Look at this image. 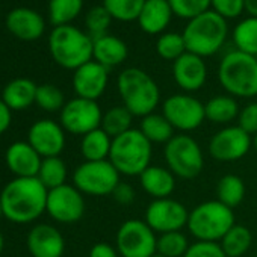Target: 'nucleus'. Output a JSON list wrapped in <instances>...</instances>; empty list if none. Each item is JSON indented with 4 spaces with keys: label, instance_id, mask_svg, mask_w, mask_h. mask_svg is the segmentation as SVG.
Instances as JSON below:
<instances>
[{
    "label": "nucleus",
    "instance_id": "nucleus-1",
    "mask_svg": "<svg viewBox=\"0 0 257 257\" xmlns=\"http://www.w3.org/2000/svg\"><path fill=\"white\" fill-rule=\"evenodd\" d=\"M49 189L38 177H16L0 192L4 216L16 224L37 221L47 207Z\"/></svg>",
    "mask_w": 257,
    "mask_h": 257
},
{
    "label": "nucleus",
    "instance_id": "nucleus-2",
    "mask_svg": "<svg viewBox=\"0 0 257 257\" xmlns=\"http://www.w3.org/2000/svg\"><path fill=\"white\" fill-rule=\"evenodd\" d=\"M116 91L122 106L134 116L144 118L156 112L161 103V89L156 80L141 68H125L116 77Z\"/></svg>",
    "mask_w": 257,
    "mask_h": 257
},
{
    "label": "nucleus",
    "instance_id": "nucleus-3",
    "mask_svg": "<svg viewBox=\"0 0 257 257\" xmlns=\"http://www.w3.org/2000/svg\"><path fill=\"white\" fill-rule=\"evenodd\" d=\"M152 158L153 144L140 128H131L112 140L109 161L121 176L140 177L152 165Z\"/></svg>",
    "mask_w": 257,
    "mask_h": 257
},
{
    "label": "nucleus",
    "instance_id": "nucleus-4",
    "mask_svg": "<svg viewBox=\"0 0 257 257\" xmlns=\"http://www.w3.org/2000/svg\"><path fill=\"white\" fill-rule=\"evenodd\" d=\"M218 80L234 98L257 97V58L239 50L228 52L219 62Z\"/></svg>",
    "mask_w": 257,
    "mask_h": 257
},
{
    "label": "nucleus",
    "instance_id": "nucleus-5",
    "mask_svg": "<svg viewBox=\"0 0 257 257\" xmlns=\"http://www.w3.org/2000/svg\"><path fill=\"white\" fill-rule=\"evenodd\" d=\"M227 20L209 10L188 22L183 31L186 50L201 58L213 56L221 50L227 40Z\"/></svg>",
    "mask_w": 257,
    "mask_h": 257
},
{
    "label": "nucleus",
    "instance_id": "nucleus-6",
    "mask_svg": "<svg viewBox=\"0 0 257 257\" xmlns=\"http://www.w3.org/2000/svg\"><path fill=\"white\" fill-rule=\"evenodd\" d=\"M92 38L73 25L56 26L49 37L53 61L65 70H77L92 61Z\"/></svg>",
    "mask_w": 257,
    "mask_h": 257
},
{
    "label": "nucleus",
    "instance_id": "nucleus-7",
    "mask_svg": "<svg viewBox=\"0 0 257 257\" xmlns=\"http://www.w3.org/2000/svg\"><path fill=\"white\" fill-rule=\"evenodd\" d=\"M234 224L233 209L218 200H209L200 203L189 212L186 228L195 240L219 243Z\"/></svg>",
    "mask_w": 257,
    "mask_h": 257
},
{
    "label": "nucleus",
    "instance_id": "nucleus-8",
    "mask_svg": "<svg viewBox=\"0 0 257 257\" xmlns=\"http://www.w3.org/2000/svg\"><path fill=\"white\" fill-rule=\"evenodd\" d=\"M164 159L167 168L179 179L192 180L198 177L204 168V153L198 141L191 135H174L164 147Z\"/></svg>",
    "mask_w": 257,
    "mask_h": 257
},
{
    "label": "nucleus",
    "instance_id": "nucleus-9",
    "mask_svg": "<svg viewBox=\"0 0 257 257\" xmlns=\"http://www.w3.org/2000/svg\"><path fill=\"white\" fill-rule=\"evenodd\" d=\"M121 174L110 161H85L73 173V185L83 194L91 197L112 195L121 182Z\"/></svg>",
    "mask_w": 257,
    "mask_h": 257
},
{
    "label": "nucleus",
    "instance_id": "nucleus-10",
    "mask_svg": "<svg viewBox=\"0 0 257 257\" xmlns=\"http://www.w3.org/2000/svg\"><path fill=\"white\" fill-rule=\"evenodd\" d=\"M121 257H153L158 254V233L144 219L124 221L115 237Z\"/></svg>",
    "mask_w": 257,
    "mask_h": 257
},
{
    "label": "nucleus",
    "instance_id": "nucleus-11",
    "mask_svg": "<svg viewBox=\"0 0 257 257\" xmlns=\"http://www.w3.org/2000/svg\"><path fill=\"white\" fill-rule=\"evenodd\" d=\"M162 113L171 122L174 131L182 134L197 131L206 121L204 103L188 92L167 97L162 103Z\"/></svg>",
    "mask_w": 257,
    "mask_h": 257
},
{
    "label": "nucleus",
    "instance_id": "nucleus-12",
    "mask_svg": "<svg viewBox=\"0 0 257 257\" xmlns=\"http://www.w3.org/2000/svg\"><path fill=\"white\" fill-rule=\"evenodd\" d=\"M101 116L103 110L97 101L76 97L62 107L59 122L65 132L83 137L101 125Z\"/></svg>",
    "mask_w": 257,
    "mask_h": 257
},
{
    "label": "nucleus",
    "instance_id": "nucleus-13",
    "mask_svg": "<svg viewBox=\"0 0 257 257\" xmlns=\"http://www.w3.org/2000/svg\"><path fill=\"white\" fill-rule=\"evenodd\" d=\"M252 147V137L236 125H224L209 141V155L216 162H237L243 159Z\"/></svg>",
    "mask_w": 257,
    "mask_h": 257
},
{
    "label": "nucleus",
    "instance_id": "nucleus-14",
    "mask_svg": "<svg viewBox=\"0 0 257 257\" xmlns=\"http://www.w3.org/2000/svg\"><path fill=\"white\" fill-rule=\"evenodd\" d=\"M188 218L189 210L186 206L171 197L153 200L144 215V221L158 234L183 230L188 225Z\"/></svg>",
    "mask_w": 257,
    "mask_h": 257
},
{
    "label": "nucleus",
    "instance_id": "nucleus-15",
    "mask_svg": "<svg viewBox=\"0 0 257 257\" xmlns=\"http://www.w3.org/2000/svg\"><path fill=\"white\" fill-rule=\"evenodd\" d=\"M85 209L86 206L83 194L74 185L65 183L59 188L49 191L46 212L56 222L74 224L82 219Z\"/></svg>",
    "mask_w": 257,
    "mask_h": 257
},
{
    "label": "nucleus",
    "instance_id": "nucleus-16",
    "mask_svg": "<svg viewBox=\"0 0 257 257\" xmlns=\"http://www.w3.org/2000/svg\"><path fill=\"white\" fill-rule=\"evenodd\" d=\"M65 131L61 122L50 118H43L35 121L28 134V143L44 158L59 156L65 149Z\"/></svg>",
    "mask_w": 257,
    "mask_h": 257
},
{
    "label": "nucleus",
    "instance_id": "nucleus-17",
    "mask_svg": "<svg viewBox=\"0 0 257 257\" xmlns=\"http://www.w3.org/2000/svg\"><path fill=\"white\" fill-rule=\"evenodd\" d=\"M109 82V70L97 61H89L74 70L73 89L77 97L97 101L106 91Z\"/></svg>",
    "mask_w": 257,
    "mask_h": 257
},
{
    "label": "nucleus",
    "instance_id": "nucleus-18",
    "mask_svg": "<svg viewBox=\"0 0 257 257\" xmlns=\"http://www.w3.org/2000/svg\"><path fill=\"white\" fill-rule=\"evenodd\" d=\"M173 77L177 86L188 94L201 89L207 80V65L204 58L186 52L173 62Z\"/></svg>",
    "mask_w": 257,
    "mask_h": 257
},
{
    "label": "nucleus",
    "instance_id": "nucleus-19",
    "mask_svg": "<svg viewBox=\"0 0 257 257\" xmlns=\"http://www.w3.org/2000/svg\"><path fill=\"white\" fill-rule=\"evenodd\" d=\"M26 245L32 257H62L65 239L62 233L50 224H37L28 233Z\"/></svg>",
    "mask_w": 257,
    "mask_h": 257
},
{
    "label": "nucleus",
    "instance_id": "nucleus-20",
    "mask_svg": "<svg viewBox=\"0 0 257 257\" xmlns=\"http://www.w3.org/2000/svg\"><path fill=\"white\" fill-rule=\"evenodd\" d=\"M5 161L16 177H37L43 158L28 141H17L8 147Z\"/></svg>",
    "mask_w": 257,
    "mask_h": 257
},
{
    "label": "nucleus",
    "instance_id": "nucleus-21",
    "mask_svg": "<svg viewBox=\"0 0 257 257\" xmlns=\"http://www.w3.org/2000/svg\"><path fill=\"white\" fill-rule=\"evenodd\" d=\"M7 28L19 40L35 41L43 37L46 23L37 11L29 8H16L7 16Z\"/></svg>",
    "mask_w": 257,
    "mask_h": 257
},
{
    "label": "nucleus",
    "instance_id": "nucleus-22",
    "mask_svg": "<svg viewBox=\"0 0 257 257\" xmlns=\"http://www.w3.org/2000/svg\"><path fill=\"white\" fill-rule=\"evenodd\" d=\"M173 16L168 0H146L138 17V25L146 34L158 35L168 28Z\"/></svg>",
    "mask_w": 257,
    "mask_h": 257
},
{
    "label": "nucleus",
    "instance_id": "nucleus-23",
    "mask_svg": "<svg viewBox=\"0 0 257 257\" xmlns=\"http://www.w3.org/2000/svg\"><path fill=\"white\" fill-rule=\"evenodd\" d=\"M176 176L167 168L159 165H150L141 176L140 185L153 200L168 198L176 189Z\"/></svg>",
    "mask_w": 257,
    "mask_h": 257
},
{
    "label": "nucleus",
    "instance_id": "nucleus-24",
    "mask_svg": "<svg viewBox=\"0 0 257 257\" xmlns=\"http://www.w3.org/2000/svg\"><path fill=\"white\" fill-rule=\"evenodd\" d=\"M92 41V59L106 67L107 70L121 65L128 56L127 44L115 35L106 34Z\"/></svg>",
    "mask_w": 257,
    "mask_h": 257
},
{
    "label": "nucleus",
    "instance_id": "nucleus-25",
    "mask_svg": "<svg viewBox=\"0 0 257 257\" xmlns=\"http://www.w3.org/2000/svg\"><path fill=\"white\" fill-rule=\"evenodd\" d=\"M35 82L26 77L11 80L2 91V100L11 110H25L35 103L37 97Z\"/></svg>",
    "mask_w": 257,
    "mask_h": 257
},
{
    "label": "nucleus",
    "instance_id": "nucleus-26",
    "mask_svg": "<svg viewBox=\"0 0 257 257\" xmlns=\"http://www.w3.org/2000/svg\"><path fill=\"white\" fill-rule=\"evenodd\" d=\"M239 104L234 97L228 94H219L213 95L204 103V112H206V119L210 121L212 124H221V125H228L231 121L237 119L239 115Z\"/></svg>",
    "mask_w": 257,
    "mask_h": 257
},
{
    "label": "nucleus",
    "instance_id": "nucleus-27",
    "mask_svg": "<svg viewBox=\"0 0 257 257\" xmlns=\"http://www.w3.org/2000/svg\"><path fill=\"white\" fill-rule=\"evenodd\" d=\"M110 147L112 138L101 127L83 135L80 140V153L85 161H107Z\"/></svg>",
    "mask_w": 257,
    "mask_h": 257
},
{
    "label": "nucleus",
    "instance_id": "nucleus-28",
    "mask_svg": "<svg viewBox=\"0 0 257 257\" xmlns=\"http://www.w3.org/2000/svg\"><path fill=\"white\" fill-rule=\"evenodd\" d=\"M140 131L152 144H167L176 135L174 127L171 122L164 116V113L153 112L144 118H141Z\"/></svg>",
    "mask_w": 257,
    "mask_h": 257
},
{
    "label": "nucleus",
    "instance_id": "nucleus-29",
    "mask_svg": "<svg viewBox=\"0 0 257 257\" xmlns=\"http://www.w3.org/2000/svg\"><path fill=\"white\" fill-rule=\"evenodd\" d=\"M134 118L135 116L132 115V112L127 107H124L122 104L112 106L106 112H103L100 127L113 140V138L128 132L131 128H134L132 127Z\"/></svg>",
    "mask_w": 257,
    "mask_h": 257
},
{
    "label": "nucleus",
    "instance_id": "nucleus-30",
    "mask_svg": "<svg viewBox=\"0 0 257 257\" xmlns=\"http://www.w3.org/2000/svg\"><path fill=\"white\" fill-rule=\"evenodd\" d=\"M252 243V233L248 227L234 224L225 236L219 240V245L227 257H242Z\"/></svg>",
    "mask_w": 257,
    "mask_h": 257
},
{
    "label": "nucleus",
    "instance_id": "nucleus-31",
    "mask_svg": "<svg viewBox=\"0 0 257 257\" xmlns=\"http://www.w3.org/2000/svg\"><path fill=\"white\" fill-rule=\"evenodd\" d=\"M245 198V183L236 174H225L216 183V200L230 209L239 206Z\"/></svg>",
    "mask_w": 257,
    "mask_h": 257
},
{
    "label": "nucleus",
    "instance_id": "nucleus-32",
    "mask_svg": "<svg viewBox=\"0 0 257 257\" xmlns=\"http://www.w3.org/2000/svg\"><path fill=\"white\" fill-rule=\"evenodd\" d=\"M236 50L257 58V17H246L233 29Z\"/></svg>",
    "mask_w": 257,
    "mask_h": 257
},
{
    "label": "nucleus",
    "instance_id": "nucleus-33",
    "mask_svg": "<svg viewBox=\"0 0 257 257\" xmlns=\"http://www.w3.org/2000/svg\"><path fill=\"white\" fill-rule=\"evenodd\" d=\"M67 176H68V170L65 162L59 158H44L38 171V180L50 191L55 188H59L62 185H65L67 182Z\"/></svg>",
    "mask_w": 257,
    "mask_h": 257
},
{
    "label": "nucleus",
    "instance_id": "nucleus-34",
    "mask_svg": "<svg viewBox=\"0 0 257 257\" xmlns=\"http://www.w3.org/2000/svg\"><path fill=\"white\" fill-rule=\"evenodd\" d=\"M83 8V0H50L49 4V19L50 23L56 26L71 25L74 19L79 17Z\"/></svg>",
    "mask_w": 257,
    "mask_h": 257
},
{
    "label": "nucleus",
    "instance_id": "nucleus-35",
    "mask_svg": "<svg viewBox=\"0 0 257 257\" xmlns=\"http://www.w3.org/2000/svg\"><path fill=\"white\" fill-rule=\"evenodd\" d=\"M146 0H103L104 10L110 14L112 20L131 23L138 20Z\"/></svg>",
    "mask_w": 257,
    "mask_h": 257
},
{
    "label": "nucleus",
    "instance_id": "nucleus-36",
    "mask_svg": "<svg viewBox=\"0 0 257 257\" xmlns=\"http://www.w3.org/2000/svg\"><path fill=\"white\" fill-rule=\"evenodd\" d=\"M189 246L188 236L182 230L158 234V254L164 257H183Z\"/></svg>",
    "mask_w": 257,
    "mask_h": 257
},
{
    "label": "nucleus",
    "instance_id": "nucleus-37",
    "mask_svg": "<svg viewBox=\"0 0 257 257\" xmlns=\"http://www.w3.org/2000/svg\"><path fill=\"white\" fill-rule=\"evenodd\" d=\"M156 52L165 61H173V62L177 61L182 55H185L188 52L186 50L185 40H183V35L182 34H177V32L162 34L158 38Z\"/></svg>",
    "mask_w": 257,
    "mask_h": 257
},
{
    "label": "nucleus",
    "instance_id": "nucleus-38",
    "mask_svg": "<svg viewBox=\"0 0 257 257\" xmlns=\"http://www.w3.org/2000/svg\"><path fill=\"white\" fill-rule=\"evenodd\" d=\"M35 103L46 112H58V110L61 112L67 101L64 92L58 86L52 83H44V85H38L37 88Z\"/></svg>",
    "mask_w": 257,
    "mask_h": 257
},
{
    "label": "nucleus",
    "instance_id": "nucleus-39",
    "mask_svg": "<svg viewBox=\"0 0 257 257\" xmlns=\"http://www.w3.org/2000/svg\"><path fill=\"white\" fill-rule=\"evenodd\" d=\"M112 17L110 14L104 10V7H92L85 19V26L88 31V35L95 40L107 34V29L110 26Z\"/></svg>",
    "mask_w": 257,
    "mask_h": 257
},
{
    "label": "nucleus",
    "instance_id": "nucleus-40",
    "mask_svg": "<svg viewBox=\"0 0 257 257\" xmlns=\"http://www.w3.org/2000/svg\"><path fill=\"white\" fill-rule=\"evenodd\" d=\"M168 4L174 16L188 22L210 10V0H168Z\"/></svg>",
    "mask_w": 257,
    "mask_h": 257
},
{
    "label": "nucleus",
    "instance_id": "nucleus-41",
    "mask_svg": "<svg viewBox=\"0 0 257 257\" xmlns=\"http://www.w3.org/2000/svg\"><path fill=\"white\" fill-rule=\"evenodd\" d=\"M210 8L222 19H236L245 11V0H210Z\"/></svg>",
    "mask_w": 257,
    "mask_h": 257
},
{
    "label": "nucleus",
    "instance_id": "nucleus-42",
    "mask_svg": "<svg viewBox=\"0 0 257 257\" xmlns=\"http://www.w3.org/2000/svg\"><path fill=\"white\" fill-rule=\"evenodd\" d=\"M237 125L251 137L257 134V101H251L240 107L237 115Z\"/></svg>",
    "mask_w": 257,
    "mask_h": 257
},
{
    "label": "nucleus",
    "instance_id": "nucleus-43",
    "mask_svg": "<svg viewBox=\"0 0 257 257\" xmlns=\"http://www.w3.org/2000/svg\"><path fill=\"white\" fill-rule=\"evenodd\" d=\"M183 257H227V255L224 254L221 245L216 242L195 240L194 243H191V246L188 248Z\"/></svg>",
    "mask_w": 257,
    "mask_h": 257
},
{
    "label": "nucleus",
    "instance_id": "nucleus-44",
    "mask_svg": "<svg viewBox=\"0 0 257 257\" xmlns=\"http://www.w3.org/2000/svg\"><path fill=\"white\" fill-rule=\"evenodd\" d=\"M112 197L113 200L121 204V206H127V204H132L137 198V192L134 189L132 185H128V183H124V182H119L116 185V188L113 189L112 192Z\"/></svg>",
    "mask_w": 257,
    "mask_h": 257
},
{
    "label": "nucleus",
    "instance_id": "nucleus-45",
    "mask_svg": "<svg viewBox=\"0 0 257 257\" xmlns=\"http://www.w3.org/2000/svg\"><path fill=\"white\" fill-rule=\"evenodd\" d=\"M89 257H119L116 246L107 242H98L89 249Z\"/></svg>",
    "mask_w": 257,
    "mask_h": 257
},
{
    "label": "nucleus",
    "instance_id": "nucleus-46",
    "mask_svg": "<svg viewBox=\"0 0 257 257\" xmlns=\"http://www.w3.org/2000/svg\"><path fill=\"white\" fill-rule=\"evenodd\" d=\"M11 121H13V110L0 98V135H4L8 131Z\"/></svg>",
    "mask_w": 257,
    "mask_h": 257
},
{
    "label": "nucleus",
    "instance_id": "nucleus-47",
    "mask_svg": "<svg viewBox=\"0 0 257 257\" xmlns=\"http://www.w3.org/2000/svg\"><path fill=\"white\" fill-rule=\"evenodd\" d=\"M245 11L249 17H257V0H245Z\"/></svg>",
    "mask_w": 257,
    "mask_h": 257
},
{
    "label": "nucleus",
    "instance_id": "nucleus-48",
    "mask_svg": "<svg viewBox=\"0 0 257 257\" xmlns=\"http://www.w3.org/2000/svg\"><path fill=\"white\" fill-rule=\"evenodd\" d=\"M4 246H5V237H4L2 233H0V252L4 251Z\"/></svg>",
    "mask_w": 257,
    "mask_h": 257
},
{
    "label": "nucleus",
    "instance_id": "nucleus-49",
    "mask_svg": "<svg viewBox=\"0 0 257 257\" xmlns=\"http://www.w3.org/2000/svg\"><path fill=\"white\" fill-rule=\"evenodd\" d=\"M252 149L255 150V153H257V134L252 137Z\"/></svg>",
    "mask_w": 257,
    "mask_h": 257
},
{
    "label": "nucleus",
    "instance_id": "nucleus-50",
    "mask_svg": "<svg viewBox=\"0 0 257 257\" xmlns=\"http://www.w3.org/2000/svg\"><path fill=\"white\" fill-rule=\"evenodd\" d=\"M4 216V207H2V200H0V218Z\"/></svg>",
    "mask_w": 257,
    "mask_h": 257
},
{
    "label": "nucleus",
    "instance_id": "nucleus-51",
    "mask_svg": "<svg viewBox=\"0 0 257 257\" xmlns=\"http://www.w3.org/2000/svg\"><path fill=\"white\" fill-rule=\"evenodd\" d=\"M153 257H164V255H161V254H155Z\"/></svg>",
    "mask_w": 257,
    "mask_h": 257
},
{
    "label": "nucleus",
    "instance_id": "nucleus-52",
    "mask_svg": "<svg viewBox=\"0 0 257 257\" xmlns=\"http://www.w3.org/2000/svg\"><path fill=\"white\" fill-rule=\"evenodd\" d=\"M254 257H257V252H255V255H254Z\"/></svg>",
    "mask_w": 257,
    "mask_h": 257
}]
</instances>
